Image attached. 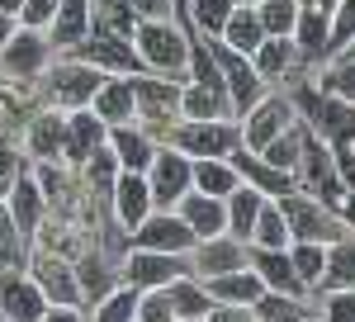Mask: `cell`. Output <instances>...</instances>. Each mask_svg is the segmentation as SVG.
I'll return each mask as SVG.
<instances>
[{"label":"cell","mask_w":355,"mask_h":322,"mask_svg":"<svg viewBox=\"0 0 355 322\" xmlns=\"http://www.w3.org/2000/svg\"><path fill=\"white\" fill-rule=\"evenodd\" d=\"M133 48L142 57V71L185 80V67H190V28L185 24H175V19H137Z\"/></svg>","instance_id":"obj_1"},{"label":"cell","mask_w":355,"mask_h":322,"mask_svg":"<svg viewBox=\"0 0 355 322\" xmlns=\"http://www.w3.org/2000/svg\"><path fill=\"white\" fill-rule=\"evenodd\" d=\"M289 105H294V114H299L327 147H346V142H355V105L351 100L322 95L313 80H299V85L289 90Z\"/></svg>","instance_id":"obj_2"},{"label":"cell","mask_w":355,"mask_h":322,"mask_svg":"<svg viewBox=\"0 0 355 322\" xmlns=\"http://www.w3.org/2000/svg\"><path fill=\"white\" fill-rule=\"evenodd\" d=\"M275 204H279V214H284V223H289V242H322V246H331L336 237L351 232L336 209H327L322 199H313V194L299 189V185L289 189V194H279Z\"/></svg>","instance_id":"obj_3"},{"label":"cell","mask_w":355,"mask_h":322,"mask_svg":"<svg viewBox=\"0 0 355 322\" xmlns=\"http://www.w3.org/2000/svg\"><path fill=\"white\" fill-rule=\"evenodd\" d=\"M162 142L175 147V152H185L190 161L232 157V152L242 147V128H237V119H180Z\"/></svg>","instance_id":"obj_4"},{"label":"cell","mask_w":355,"mask_h":322,"mask_svg":"<svg viewBox=\"0 0 355 322\" xmlns=\"http://www.w3.org/2000/svg\"><path fill=\"white\" fill-rule=\"evenodd\" d=\"M180 85L175 76H152V71H137L133 76V100H137V119L147 133L162 142L175 124H180Z\"/></svg>","instance_id":"obj_5"},{"label":"cell","mask_w":355,"mask_h":322,"mask_svg":"<svg viewBox=\"0 0 355 322\" xmlns=\"http://www.w3.org/2000/svg\"><path fill=\"white\" fill-rule=\"evenodd\" d=\"M294 180H299V189H308L313 199H322L327 209H341V199H346V185H341V176H336L331 147L313 133L308 124H303V147H299V171H294Z\"/></svg>","instance_id":"obj_6"},{"label":"cell","mask_w":355,"mask_h":322,"mask_svg":"<svg viewBox=\"0 0 355 322\" xmlns=\"http://www.w3.org/2000/svg\"><path fill=\"white\" fill-rule=\"evenodd\" d=\"M100 80H105L100 67H90V62H81V57L67 53L62 62H53V67L43 71V95H48L62 114H67V109H90Z\"/></svg>","instance_id":"obj_7"},{"label":"cell","mask_w":355,"mask_h":322,"mask_svg":"<svg viewBox=\"0 0 355 322\" xmlns=\"http://www.w3.org/2000/svg\"><path fill=\"white\" fill-rule=\"evenodd\" d=\"M71 57H81L90 67H100L105 76H137L142 71V57H137L133 38L123 33H105V28H90L81 43L71 48Z\"/></svg>","instance_id":"obj_8"},{"label":"cell","mask_w":355,"mask_h":322,"mask_svg":"<svg viewBox=\"0 0 355 322\" xmlns=\"http://www.w3.org/2000/svg\"><path fill=\"white\" fill-rule=\"evenodd\" d=\"M28 275L38 280V289L48 294V303H62V308H85L81 303V285H76V266L67 256H57L48 246H28Z\"/></svg>","instance_id":"obj_9"},{"label":"cell","mask_w":355,"mask_h":322,"mask_svg":"<svg viewBox=\"0 0 355 322\" xmlns=\"http://www.w3.org/2000/svg\"><path fill=\"white\" fill-rule=\"evenodd\" d=\"M48 67H53V43H48L43 28L19 24L10 33V43L0 48V71L15 76V80H38Z\"/></svg>","instance_id":"obj_10"},{"label":"cell","mask_w":355,"mask_h":322,"mask_svg":"<svg viewBox=\"0 0 355 322\" xmlns=\"http://www.w3.org/2000/svg\"><path fill=\"white\" fill-rule=\"evenodd\" d=\"M142 176H147V189H152V204H157V209H175V199L194 189V161L162 142L157 157H152V166H147Z\"/></svg>","instance_id":"obj_11"},{"label":"cell","mask_w":355,"mask_h":322,"mask_svg":"<svg viewBox=\"0 0 355 322\" xmlns=\"http://www.w3.org/2000/svg\"><path fill=\"white\" fill-rule=\"evenodd\" d=\"M209 38V33H204ZM209 53H214V62H218V71H223V85H227V95H232V109L237 114H246V109L256 105L270 85L256 76V67H251V57L237 53V48H227L223 38H209Z\"/></svg>","instance_id":"obj_12"},{"label":"cell","mask_w":355,"mask_h":322,"mask_svg":"<svg viewBox=\"0 0 355 322\" xmlns=\"http://www.w3.org/2000/svg\"><path fill=\"white\" fill-rule=\"evenodd\" d=\"M185 270H190V256H171V251L128 246L119 280H123V285H133L137 294H147V289H166V285H171L175 275H185Z\"/></svg>","instance_id":"obj_13"},{"label":"cell","mask_w":355,"mask_h":322,"mask_svg":"<svg viewBox=\"0 0 355 322\" xmlns=\"http://www.w3.org/2000/svg\"><path fill=\"white\" fill-rule=\"evenodd\" d=\"M294 105H289V95H261L256 105L246 109V114H237V128H242V147H251V152H261L270 137H279L284 128H294Z\"/></svg>","instance_id":"obj_14"},{"label":"cell","mask_w":355,"mask_h":322,"mask_svg":"<svg viewBox=\"0 0 355 322\" xmlns=\"http://www.w3.org/2000/svg\"><path fill=\"white\" fill-rule=\"evenodd\" d=\"M128 246H147V251H171V256H190L194 232L175 209H152V214L128 232Z\"/></svg>","instance_id":"obj_15"},{"label":"cell","mask_w":355,"mask_h":322,"mask_svg":"<svg viewBox=\"0 0 355 322\" xmlns=\"http://www.w3.org/2000/svg\"><path fill=\"white\" fill-rule=\"evenodd\" d=\"M48 313V294L28 270H0V318L5 322H38Z\"/></svg>","instance_id":"obj_16"},{"label":"cell","mask_w":355,"mask_h":322,"mask_svg":"<svg viewBox=\"0 0 355 322\" xmlns=\"http://www.w3.org/2000/svg\"><path fill=\"white\" fill-rule=\"evenodd\" d=\"M5 209H10V218H15L19 237L33 246L38 232H43V218H48V194L38 189V180H33L28 171H19V176H15V185L5 189Z\"/></svg>","instance_id":"obj_17"},{"label":"cell","mask_w":355,"mask_h":322,"mask_svg":"<svg viewBox=\"0 0 355 322\" xmlns=\"http://www.w3.org/2000/svg\"><path fill=\"white\" fill-rule=\"evenodd\" d=\"M246 266L261 275V285L275 289V294H294V298H313L303 289V280L294 275V261H289V246H251L246 242Z\"/></svg>","instance_id":"obj_18"},{"label":"cell","mask_w":355,"mask_h":322,"mask_svg":"<svg viewBox=\"0 0 355 322\" xmlns=\"http://www.w3.org/2000/svg\"><path fill=\"white\" fill-rule=\"evenodd\" d=\"M110 137V124L95 119V109H67V142H62V166H76L81 171L85 161L95 157Z\"/></svg>","instance_id":"obj_19"},{"label":"cell","mask_w":355,"mask_h":322,"mask_svg":"<svg viewBox=\"0 0 355 322\" xmlns=\"http://www.w3.org/2000/svg\"><path fill=\"white\" fill-rule=\"evenodd\" d=\"M289 38L299 48V67H322L331 57V10L299 5V24H294Z\"/></svg>","instance_id":"obj_20"},{"label":"cell","mask_w":355,"mask_h":322,"mask_svg":"<svg viewBox=\"0 0 355 322\" xmlns=\"http://www.w3.org/2000/svg\"><path fill=\"white\" fill-rule=\"evenodd\" d=\"M242 266H246V242H237L232 232L194 242L190 251V270L199 280H214V275H227V270H242Z\"/></svg>","instance_id":"obj_21"},{"label":"cell","mask_w":355,"mask_h":322,"mask_svg":"<svg viewBox=\"0 0 355 322\" xmlns=\"http://www.w3.org/2000/svg\"><path fill=\"white\" fill-rule=\"evenodd\" d=\"M152 209H157V204H152L147 176H142V171H119V180H114V204H110L114 223H119L123 232H133Z\"/></svg>","instance_id":"obj_22"},{"label":"cell","mask_w":355,"mask_h":322,"mask_svg":"<svg viewBox=\"0 0 355 322\" xmlns=\"http://www.w3.org/2000/svg\"><path fill=\"white\" fill-rule=\"evenodd\" d=\"M105 142H110L114 157H119V171H147L152 157H157V147H162L142 124H114Z\"/></svg>","instance_id":"obj_23"},{"label":"cell","mask_w":355,"mask_h":322,"mask_svg":"<svg viewBox=\"0 0 355 322\" xmlns=\"http://www.w3.org/2000/svg\"><path fill=\"white\" fill-rule=\"evenodd\" d=\"M175 214L185 218V228L194 232V242L227 232V209H223V199H214V194H199V189L180 194V199H175Z\"/></svg>","instance_id":"obj_24"},{"label":"cell","mask_w":355,"mask_h":322,"mask_svg":"<svg viewBox=\"0 0 355 322\" xmlns=\"http://www.w3.org/2000/svg\"><path fill=\"white\" fill-rule=\"evenodd\" d=\"M90 109H95V119L100 124H133L137 119V100H133V76H105L100 80V90H95V100H90Z\"/></svg>","instance_id":"obj_25"},{"label":"cell","mask_w":355,"mask_h":322,"mask_svg":"<svg viewBox=\"0 0 355 322\" xmlns=\"http://www.w3.org/2000/svg\"><path fill=\"white\" fill-rule=\"evenodd\" d=\"M232 166H237V176H242V185H256L261 194H270V199H279V194H289V189L299 185L294 176H284V171H275L270 161L261 157V152H251V147H237L232 152Z\"/></svg>","instance_id":"obj_26"},{"label":"cell","mask_w":355,"mask_h":322,"mask_svg":"<svg viewBox=\"0 0 355 322\" xmlns=\"http://www.w3.org/2000/svg\"><path fill=\"white\" fill-rule=\"evenodd\" d=\"M28 157L33 161H62V142H67V114L62 109H38L28 119Z\"/></svg>","instance_id":"obj_27"},{"label":"cell","mask_w":355,"mask_h":322,"mask_svg":"<svg viewBox=\"0 0 355 322\" xmlns=\"http://www.w3.org/2000/svg\"><path fill=\"white\" fill-rule=\"evenodd\" d=\"M180 119H237L227 85H199V80H185V85H180Z\"/></svg>","instance_id":"obj_28"},{"label":"cell","mask_w":355,"mask_h":322,"mask_svg":"<svg viewBox=\"0 0 355 322\" xmlns=\"http://www.w3.org/2000/svg\"><path fill=\"white\" fill-rule=\"evenodd\" d=\"M166 298H171V313L180 322H204L209 318V308H214V294H209V285L185 270V275H175L171 285H166Z\"/></svg>","instance_id":"obj_29"},{"label":"cell","mask_w":355,"mask_h":322,"mask_svg":"<svg viewBox=\"0 0 355 322\" xmlns=\"http://www.w3.org/2000/svg\"><path fill=\"white\" fill-rule=\"evenodd\" d=\"M43 33H48L53 53H71L85 33H90V0H62L57 15H53V24L43 28Z\"/></svg>","instance_id":"obj_30"},{"label":"cell","mask_w":355,"mask_h":322,"mask_svg":"<svg viewBox=\"0 0 355 322\" xmlns=\"http://www.w3.org/2000/svg\"><path fill=\"white\" fill-rule=\"evenodd\" d=\"M251 67H256V76L266 80V85L289 80V71L299 67V48H294V38H261V48L251 53Z\"/></svg>","instance_id":"obj_31"},{"label":"cell","mask_w":355,"mask_h":322,"mask_svg":"<svg viewBox=\"0 0 355 322\" xmlns=\"http://www.w3.org/2000/svg\"><path fill=\"white\" fill-rule=\"evenodd\" d=\"M71 266H76V285H81V303H85V308H90V303H100V298L119 285V270H114L95 246L81 251V261H71Z\"/></svg>","instance_id":"obj_32"},{"label":"cell","mask_w":355,"mask_h":322,"mask_svg":"<svg viewBox=\"0 0 355 322\" xmlns=\"http://www.w3.org/2000/svg\"><path fill=\"white\" fill-rule=\"evenodd\" d=\"M266 199H270V194H261L256 185H237L227 199H223V209H227V232H232L237 242H251V228H256Z\"/></svg>","instance_id":"obj_33"},{"label":"cell","mask_w":355,"mask_h":322,"mask_svg":"<svg viewBox=\"0 0 355 322\" xmlns=\"http://www.w3.org/2000/svg\"><path fill=\"white\" fill-rule=\"evenodd\" d=\"M209 285V294L218 298V303H242V308H251L256 298L266 294V285H261V275L251 266L242 270H227V275H214V280H204Z\"/></svg>","instance_id":"obj_34"},{"label":"cell","mask_w":355,"mask_h":322,"mask_svg":"<svg viewBox=\"0 0 355 322\" xmlns=\"http://www.w3.org/2000/svg\"><path fill=\"white\" fill-rule=\"evenodd\" d=\"M313 85L322 90V95H336V100H351L355 105V53H331L322 62V71L313 76Z\"/></svg>","instance_id":"obj_35"},{"label":"cell","mask_w":355,"mask_h":322,"mask_svg":"<svg viewBox=\"0 0 355 322\" xmlns=\"http://www.w3.org/2000/svg\"><path fill=\"white\" fill-rule=\"evenodd\" d=\"M227 48H237V53H256L261 48V38H266V28H261V15H256V5H237L232 15H227V24L218 33Z\"/></svg>","instance_id":"obj_36"},{"label":"cell","mask_w":355,"mask_h":322,"mask_svg":"<svg viewBox=\"0 0 355 322\" xmlns=\"http://www.w3.org/2000/svg\"><path fill=\"white\" fill-rule=\"evenodd\" d=\"M237 185H242V176H237V166H232L227 157H204V161H194V189H199V194L227 199Z\"/></svg>","instance_id":"obj_37"},{"label":"cell","mask_w":355,"mask_h":322,"mask_svg":"<svg viewBox=\"0 0 355 322\" xmlns=\"http://www.w3.org/2000/svg\"><path fill=\"white\" fill-rule=\"evenodd\" d=\"M322 289H355V232H346L327 246V270H322L318 294Z\"/></svg>","instance_id":"obj_38"},{"label":"cell","mask_w":355,"mask_h":322,"mask_svg":"<svg viewBox=\"0 0 355 322\" xmlns=\"http://www.w3.org/2000/svg\"><path fill=\"white\" fill-rule=\"evenodd\" d=\"M85 171V185H90V194H95V204L110 214V204H114V180H119V157L110 152V142L95 152V157L81 166Z\"/></svg>","instance_id":"obj_39"},{"label":"cell","mask_w":355,"mask_h":322,"mask_svg":"<svg viewBox=\"0 0 355 322\" xmlns=\"http://www.w3.org/2000/svg\"><path fill=\"white\" fill-rule=\"evenodd\" d=\"M137 289L133 285H114L110 294L100 298V303H90V313H85V322H137Z\"/></svg>","instance_id":"obj_40"},{"label":"cell","mask_w":355,"mask_h":322,"mask_svg":"<svg viewBox=\"0 0 355 322\" xmlns=\"http://www.w3.org/2000/svg\"><path fill=\"white\" fill-rule=\"evenodd\" d=\"M251 313H256V322H299V318L313 313V298H294V294L266 289V294L251 303Z\"/></svg>","instance_id":"obj_41"},{"label":"cell","mask_w":355,"mask_h":322,"mask_svg":"<svg viewBox=\"0 0 355 322\" xmlns=\"http://www.w3.org/2000/svg\"><path fill=\"white\" fill-rule=\"evenodd\" d=\"M90 28H105V33L133 38V28H137L133 0H90Z\"/></svg>","instance_id":"obj_42"},{"label":"cell","mask_w":355,"mask_h":322,"mask_svg":"<svg viewBox=\"0 0 355 322\" xmlns=\"http://www.w3.org/2000/svg\"><path fill=\"white\" fill-rule=\"evenodd\" d=\"M289 261H294V275L303 280V289L318 294L322 270H327V246L322 242H289Z\"/></svg>","instance_id":"obj_43"},{"label":"cell","mask_w":355,"mask_h":322,"mask_svg":"<svg viewBox=\"0 0 355 322\" xmlns=\"http://www.w3.org/2000/svg\"><path fill=\"white\" fill-rule=\"evenodd\" d=\"M232 10H237V0H190V10H185V28L218 38Z\"/></svg>","instance_id":"obj_44"},{"label":"cell","mask_w":355,"mask_h":322,"mask_svg":"<svg viewBox=\"0 0 355 322\" xmlns=\"http://www.w3.org/2000/svg\"><path fill=\"white\" fill-rule=\"evenodd\" d=\"M299 147H303V124L294 119V128H284L279 137H270V142L261 147V157L270 161L275 171H284V176H294V171H299Z\"/></svg>","instance_id":"obj_45"},{"label":"cell","mask_w":355,"mask_h":322,"mask_svg":"<svg viewBox=\"0 0 355 322\" xmlns=\"http://www.w3.org/2000/svg\"><path fill=\"white\" fill-rule=\"evenodd\" d=\"M256 15H261L266 38H289L294 24H299V0H261Z\"/></svg>","instance_id":"obj_46"},{"label":"cell","mask_w":355,"mask_h":322,"mask_svg":"<svg viewBox=\"0 0 355 322\" xmlns=\"http://www.w3.org/2000/svg\"><path fill=\"white\" fill-rule=\"evenodd\" d=\"M0 266L5 270H28V242L19 237V228H15V218L5 209V199H0Z\"/></svg>","instance_id":"obj_47"},{"label":"cell","mask_w":355,"mask_h":322,"mask_svg":"<svg viewBox=\"0 0 355 322\" xmlns=\"http://www.w3.org/2000/svg\"><path fill=\"white\" fill-rule=\"evenodd\" d=\"M251 246H289V223H284V214H279L275 199L261 204V218H256V228H251Z\"/></svg>","instance_id":"obj_48"},{"label":"cell","mask_w":355,"mask_h":322,"mask_svg":"<svg viewBox=\"0 0 355 322\" xmlns=\"http://www.w3.org/2000/svg\"><path fill=\"white\" fill-rule=\"evenodd\" d=\"M313 308L322 322H355V289H322L313 294Z\"/></svg>","instance_id":"obj_49"},{"label":"cell","mask_w":355,"mask_h":322,"mask_svg":"<svg viewBox=\"0 0 355 322\" xmlns=\"http://www.w3.org/2000/svg\"><path fill=\"white\" fill-rule=\"evenodd\" d=\"M137 322H180L175 313H171L166 289H147V294L137 298Z\"/></svg>","instance_id":"obj_50"},{"label":"cell","mask_w":355,"mask_h":322,"mask_svg":"<svg viewBox=\"0 0 355 322\" xmlns=\"http://www.w3.org/2000/svg\"><path fill=\"white\" fill-rule=\"evenodd\" d=\"M57 5H62V0H24V10H19V24H28V28H48V24H53V15H57Z\"/></svg>","instance_id":"obj_51"},{"label":"cell","mask_w":355,"mask_h":322,"mask_svg":"<svg viewBox=\"0 0 355 322\" xmlns=\"http://www.w3.org/2000/svg\"><path fill=\"white\" fill-rule=\"evenodd\" d=\"M331 161H336V176H341L346 194H355V142H346V147H331Z\"/></svg>","instance_id":"obj_52"},{"label":"cell","mask_w":355,"mask_h":322,"mask_svg":"<svg viewBox=\"0 0 355 322\" xmlns=\"http://www.w3.org/2000/svg\"><path fill=\"white\" fill-rule=\"evenodd\" d=\"M204 322H256V313L242 308V303H218V298H214V308H209Z\"/></svg>","instance_id":"obj_53"},{"label":"cell","mask_w":355,"mask_h":322,"mask_svg":"<svg viewBox=\"0 0 355 322\" xmlns=\"http://www.w3.org/2000/svg\"><path fill=\"white\" fill-rule=\"evenodd\" d=\"M137 19H175L171 15V0H133Z\"/></svg>","instance_id":"obj_54"},{"label":"cell","mask_w":355,"mask_h":322,"mask_svg":"<svg viewBox=\"0 0 355 322\" xmlns=\"http://www.w3.org/2000/svg\"><path fill=\"white\" fill-rule=\"evenodd\" d=\"M38 322H85V313L81 308H62V303H48V313Z\"/></svg>","instance_id":"obj_55"},{"label":"cell","mask_w":355,"mask_h":322,"mask_svg":"<svg viewBox=\"0 0 355 322\" xmlns=\"http://www.w3.org/2000/svg\"><path fill=\"white\" fill-rule=\"evenodd\" d=\"M15 28H19V19H15V15H0V48L10 43V33H15Z\"/></svg>","instance_id":"obj_56"},{"label":"cell","mask_w":355,"mask_h":322,"mask_svg":"<svg viewBox=\"0 0 355 322\" xmlns=\"http://www.w3.org/2000/svg\"><path fill=\"white\" fill-rule=\"evenodd\" d=\"M19 10H24V0H0V15H15L19 19Z\"/></svg>","instance_id":"obj_57"},{"label":"cell","mask_w":355,"mask_h":322,"mask_svg":"<svg viewBox=\"0 0 355 322\" xmlns=\"http://www.w3.org/2000/svg\"><path fill=\"white\" fill-rule=\"evenodd\" d=\"M185 10H190V0H171V15H175V24H185Z\"/></svg>","instance_id":"obj_58"},{"label":"cell","mask_w":355,"mask_h":322,"mask_svg":"<svg viewBox=\"0 0 355 322\" xmlns=\"http://www.w3.org/2000/svg\"><path fill=\"white\" fill-rule=\"evenodd\" d=\"M299 5H313V10H336L341 0H299Z\"/></svg>","instance_id":"obj_59"},{"label":"cell","mask_w":355,"mask_h":322,"mask_svg":"<svg viewBox=\"0 0 355 322\" xmlns=\"http://www.w3.org/2000/svg\"><path fill=\"white\" fill-rule=\"evenodd\" d=\"M299 322H322V318H318V308H313V313H308V318H299Z\"/></svg>","instance_id":"obj_60"},{"label":"cell","mask_w":355,"mask_h":322,"mask_svg":"<svg viewBox=\"0 0 355 322\" xmlns=\"http://www.w3.org/2000/svg\"><path fill=\"white\" fill-rule=\"evenodd\" d=\"M237 5H261V0H237Z\"/></svg>","instance_id":"obj_61"},{"label":"cell","mask_w":355,"mask_h":322,"mask_svg":"<svg viewBox=\"0 0 355 322\" xmlns=\"http://www.w3.org/2000/svg\"><path fill=\"white\" fill-rule=\"evenodd\" d=\"M341 53H346V48H341ZM351 53H355V38H351Z\"/></svg>","instance_id":"obj_62"}]
</instances>
